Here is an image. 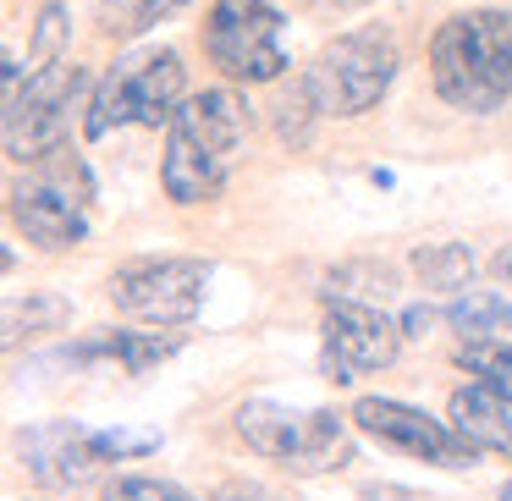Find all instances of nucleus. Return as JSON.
<instances>
[{"label":"nucleus","mask_w":512,"mask_h":501,"mask_svg":"<svg viewBox=\"0 0 512 501\" xmlns=\"http://www.w3.org/2000/svg\"><path fill=\"white\" fill-rule=\"evenodd\" d=\"M248 127V105L232 89H204L177 105L166 122V149H160V188L171 204H204L226 188L237 166V144Z\"/></svg>","instance_id":"nucleus-1"},{"label":"nucleus","mask_w":512,"mask_h":501,"mask_svg":"<svg viewBox=\"0 0 512 501\" xmlns=\"http://www.w3.org/2000/svg\"><path fill=\"white\" fill-rule=\"evenodd\" d=\"M430 83L452 111L490 116L512 94V12H457L430 39Z\"/></svg>","instance_id":"nucleus-2"},{"label":"nucleus","mask_w":512,"mask_h":501,"mask_svg":"<svg viewBox=\"0 0 512 501\" xmlns=\"http://www.w3.org/2000/svg\"><path fill=\"white\" fill-rule=\"evenodd\" d=\"M237 435L254 457L287 468V474H342L353 463V419L331 408H292L276 397H248L232 413Z\"/></svg>","instance_id":"nucleus-3"},{"label":"nucleus","mask_w":512,"mask_h":501,"mask_svg":"<svg viewBox=\"0 0 512 501\" xmlns=\"http://www.w3.org/2000/svg\"><path fill=\"white\" fill-rule=\"evenodd\" d=\"M6 210H12V226L45 254H61V248H78L89 237V215H94V177L67 144L56 155L34 160L28 177L12 182L6 193Z\"/></svg>","instance_id":"nucleus-4"},{"label":"nucleus","mask_w":512,"mask_h":501,"mask_svg":"<svg viewBox=\"0 0 512 501\" xmlns=\"http://www.w3.org/2000/svg\"><path fill=\"white\" fill-rule=\"evenodd\" d=\"M182 100H188V67H182L177 50H138V56H122L94 83L83 133L111 138L122 127H160L177 116Z\"/></svg>","instance_id":"nucleus-5"},{"label":"nucleus","mask_w":512,"mask_h":501,"mask_svg":"<svg viewBox=\"0 0 512 501\" xmlns=\"http://www.w3.org/2000/svg\"><path fill=\"white\" fill-rule=\"evenodd\" d=\"M397 67H402V56L391 45V34L358 28V34H336L314 56V67L303 72V89L320 105V116L347 122V116H364L386 100V89L397 83Z\"/></svg>","instance_id":"nucleus-6"},{"label":"nucleus","mask_w":512,"mask_h":501,"mask_svg":"<svg viewBox=\"0 0 512 501\" xmlns=\"http://www.w3.org/2000/svg\"><path fill=\"white\" fill-rule=\"evenodd\" d=\"M89 89L78 61H56V67L28 72V89H17L6 100L0 116V144L12 166H34V160L56 155L72 133V111H78V94Z\"/></svg>","instance_id":"nucleus-7"},{"label":"nucleus","mask_w":512,"mask_h":501,"mask_svg":"<svg viewBox=\"0 0 512 501\" xmlns=\"http://www.w3.org/2000/svg\"><path fill=\"white\" fill-rule=\"evenodd\" d=\"M204 50L232 83H276L287 72L276 0H210Z\"/></svg>","instance_id":"nucleus-8"},{"label":"nucleus","mask_w":512,"mask_h":501,"mask_svg":"<svg viewBox=\"0 0 512 501\" xmlns=\"http://www.w3.org/2000/svg\"><path fill=\"white\" fill-rule=\"evenodd\" d=\"M210 292V265L204 259H182V254H160V259H133L111 276V309L144 325H188L204 309Z\"/></svg>","instance_id":"nucleus-9"},{"label":"nucleus","mask_w":512,"mask_h":501,"mask_svg":"<svg viewBox=\"0 0 512 501\" xmlns=\"http://www.w3.org/2000/svg\"><path fill=\"white\" fill-rule=\"evenodd\" d=\"M402 353V320L380 314L375 303L331 298L320 320V369L336 386H353L358 375H375Z\"/></svg>","instance_id":"nucleus-10"},{"label":"nucleus","mask_w":512,"mask_h":501,"mask_svg":"<svg viewBox=\"0 0 512 501\" xmlns=\"http://www.w3.org/2000/svg\"><path fill=\"white\" fill-rule=\"evenodd\" d=\"M353 430H364L375 446L397 457H413V463H435V468H468L474 463V446L452 430V419H430L424 408H408L397 397H358L353 402Z\"/></svg>","instance_id":"nucleus-11"},{"label":"nucleus","mask_w":512,"mask_h":501,"mask_svg":"<svg viewBox=\"0 0 512 501\" xmlns=\"http://www.w3.org/2000/svg\"><path fill=\"white\" fill-rule=\"evenodd\" d=\"M23 463L39 485L50 490H78L111 463L105 452V435L100 430H83L72 419H56V424H39V430L23 435Z\"/></svg>","instance_id":"nucleus-12"},{"label":"nucleus","mask_w":512,"mask_h":501,"mask_svg":"<svg viewBox=\"0 0 512 501\" xmlns=\"http://www.w3.org/2000/svg\"><path fill=\"white\" fill-rule=\"evenodd\" d=\"M446 419H452V430L463 435L474 452L512 457V391L485 386V380H468V386L452 391Z\"/></svg>","instance_id":"nucleus-13"},{"label":"nucleus","mask_w":512,"mask_h":501,"mask_svg":"<svg viewBox=\"0 0 512 501\" xmlns=\"http://www.w3.org/2000/svg\"><path fill=\"white\" fill-rule=\"evenodd\" d=\"M177 336H155V331H100L78 347V364H116L122 375H144V369L166 364L177 353Z\"/></svg>","instance_id":"nucleus-14"},{"label":"nucleus","mask_w":512,"mask_h":501,"mask_svg":"<svg viewBox=\"0 0 512 501\" xmlns=\"http://www.w3.org/2000/svg\"><path fill=\"white\" fill-rule=\"evenodd\" d=\"M413 276L424 281V287H435V292H468L474 287V276H479V259L468 254V243H424V248H413Z\"/></svg>","instance_id":"nucleus-15"},{"label":"nucleus","mask_w":512,"mask_h":501,"mask_svg":"<svg viewBox=\"0 0 512 501\" xmlns=\"http://www.w3.org/2000/svg\"><path fill=\"white\" fill-rule=\"evenodd\" d=\"M193 0H94V12H100V34L111 39H138L149 28L171 23L177 12H188Z\"/></svg>","instance_id":"nucleus-16"},{"label":"nucleus","mask_w":512,"mask_h":501,"mask_svg":"<svg viewBox=\"0 0 512 501\" xmlns=\"http://www.w3.org/2000/svg\"><path fill=\"white\" fill-rule=\"evenodd\" d=\"M441 320L452 325V331H463V336H496V331L512 325V298L468 287V292H457V298L441 309Z\"/></svg>","instance_id":"nucleus-17"},{"label":"nucleus","mask_w":512,"mask_h":501,"mask_svg":"<svg viewBox=\"0 0 512 501\" xmlns=\"http://www.w3.org/2000/svg\"><path fill=\"white\" fill-rule=\"evenodd\" d=\"M457 369H468V375L485 380V386L512 391V336H463Z\"/></svg>","instance_id":"nucleus-18"},{"label":"nucleus","mask_w":512,"mask_h":501,"mask_svg":"<svg viewBox=\"0 0 512 501\" xmlns=\"http://www.w3.org/2000/svg\"><path fill=\"white\" fill-rule=\"evenodd\" d=\"M72 320L67 298H34V303H6V342H17L23 331H61Z\"/></svg>","instance_id":"nucleus-19"},{"label":"nucleus","mask_w":512,"mask_h":501,"mask_svg":"<svg viewBox=\"0 0 512 501\" xmlns=\"http://www.w3.org/2000/svg\"><path fill=\"white\" fill-rule=\"evenodd\" d=\"M56 61H67V12H61L56 0H50L45 12H39V23H34V50H28V72L56 67Z\"/></svg>","instance_id":"nucleus-20"},{"label":"nucleus","mask_w":512,"mask_h":501,"mask_svg":"<svg viewBox=\"0 0 512 501\" xmlns=\"http://www.w3.org/2000/svg\"><path fill=\"white\" fill-rule=\"evenodd\" d=\"M100 501H199V496H188L182 485L155 479V474H116Z\"/></svg>","instance_id":"nucleus-21"},{"label":"nucleus","mask_w":512,"mask_h":501,"mask_svg":"<svg viewBox=\"0 0 512 501\" xmlns=\"http://www.w3.org/2000/svg\"><path fill=\"white\" fill-rule=\"evenodd\" d=\"M215 501H281V496H270V490H259V485H221Z\"/></svg>","instance_id":"nucleus-22"},{"label":"nucleus","mask_w":512,"mask_h":501,"mask_svg":"<svg viewBox=\"0 0 512 501\" xmlns=\"http://www.w3.org/2000/svg\"><path fill=\"white\" fill-rule=\"evenodd\" d=\"M435 320H441L435 309H408V314H402V336H430Z\"/></svg>","instance_id":"nucleus-23"},{"label":"nucleus","mask_w":512,"mask_h":501,"mask_svg":"<svg viewBox=\"0 0 512 501\" xmlns=\"http://www.w3.org/2000/svg\"><path fill=\"white\" fill-rule=\"evenodd\" d=\"M358 501H419V496H413V490H397V485H364Z\"/></svg>","instance_id":"nucleus-24"},{"label":"nucleus","mask_w":512,"mask_h":501,"mask_svg":"<svg viewBox=\"0 0 512 501\" xmlns=\"http://www.w3.org/2000/svg\"><path fill=\"white\" fill-rule=\"evenodd\" d=\"M309 6H320V12H353V6H364V0H309Z\"/></svg>","instance_id":"nucleus-25"},{"label":"nucleus","mask_w":512,"mask_h":501,"mask_svg":"<svg viewBox=\"0 0 512 501\" xmlns=\"http://www.w3.org/2000/svg\"><path fill=\"white\" fill-rule=\"evenodd\" d=\"M496 276L512 281V248H501V254H496Z\"/></svg>","instance_id":"nucleus-26"},{"label":"nucleus","mask_w":512,"mask_h":501,"mask_svg":"<svg viewBox=\"0 0 512 501\" xmlns=\"http://www.w3.org/2000/svg\"><path fill=\"white\" fill-rule=\"evenodd\" d=\"M496 501H512V479H507V485H501V490H496Z\"/></svg>","instance_id":"nucleus-27"}]
</instances>
